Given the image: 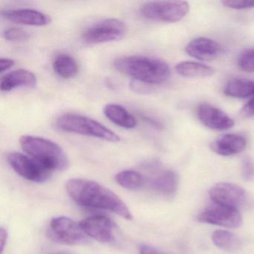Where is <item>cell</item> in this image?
Listing matches in <instances>:
<instances>
[{
    "mask_svg": "<svg viewBox=\"0 0 254 254\" xmlns=\"http://www.w3.org/2000/svg\"><path fill=\"white\" fill-rule=\"evenodd\" d=\"M66 190L77 204L110 211L126 220L133 218L126 203L114 191L96 181L74 178L66 182Z\"/></svg>",
    "mask_w": 254,
    "mask_h": 254,
    "instance_id": "obj_1",
    "label": "cell"
},
{
    "mask_svg": "<svg viewBox=\"0 0 254 254\" xmlns=\"http://www.w3.org/2000/svg\"><path fill=\"white\" fill-rule=\"evenodd\" d=\"M117 71L144 84H163L171 75L169 64L161 59L144 56H124L116 59Z\"/></svg>",
    "mask_w": 254,
    "mask_h": 254,
    "instance_id": "obj_2",
    "label": "cell"
},
{
    "mask_svg": "<svg viewBox=\"0 0 254 254\" xmlns=\"http://www.w3.org/2000/svg\"><path fill=\"white\" fill-rule=\"evenodd\" d=\"M22 149L44 167L51 171H65L69 162L63 148L56 142L40 136L24 135L20 138Z\"/></svg>",
    "mask_w": 254,
    "mask_h": 254,
    "instance_id": "obj_3",
    "label": "cell"
},
{
    "mask_svg": "<svg viewBox=\"0 0 254 254\" xmlns=\"http://www.w3.org/2000/svg\"><path fill=\"white\" fill-rule=\"evenodd\" d=\"M56 126L60 130L67 133L92 136L111 142L121 140L118 134L102 123L80 114H63L58 118Z\"/></svg>",
    "mask_w": 254,
    "mask_h": 254,
    "instance_id": "obj_4",
    "label": "cell"
},
{
    "mask_svg": "<svg viewBox=\"0 0 254 254\" xmlns=\"http://www.w3.org/2000/svg\"><path fill=\"white\" fill-rule=\"evenodd\" d=\"M190 11L184 1H153L141 6L139 13L144 18L159 23H176L182 20Z\"/></svg>",
    "mask_w": 254,
    "mask_h": 254,
    "instance_id": "obj_5",
    "label": "cell"
},
{
    "mask_svg": "<svg viewBox=\"0 0 254 254\" xmlns=\"http://www.w3.org/2000/svg\"><path fill=\"white\" fill-rule=\"evenodd\" d=\"M127 31V26L122 20L116 18L104 19L88 26L81 37L85 44H105L123 39Z\"/></svg>",
    "mask_w": 254,
    "mask_h": 254,
    "instance_id": "obj_6",
    "label": "cell"
},
{
    "mask_svg": "<svg viewBox=\"0 0 254 254\" xmlns=\"http://www.w3.org/2000/svg\"><path fill=\"white\" fill-rule=\"evenodd\" d=\"M47 235L53 242L63 245H80L88 242L87 236L80 224L68 217L53 218L49 225Z\"/></svg>",
    "mask_w": 254,
    "mask_h": 254,
    "instance_id": "obj_7",
    "label": "cell"
},
{
    "mask_svg": "<svg viewBox=\"0 0 254 254\" xmlns=\"http://www.w3.org/2000/svg\"><path fill=\"white\" fill-rule=\"evenodd\" d=\"M7 161L17 175L34 183L48 181L53 172L35 159L21 153H9L7 154Z\"/></svg>",
    "mask_w": 254,
    "mask_h": 254,
    "instance_id": "obj_8",
    "label": "cell"
},
{
    "mask_svg": "<svg viewBox=\"0 0 254 254\" xmlns=\"http://www.w3.org/2000/svg\"><path fill=\"white\" fill-rule=\"evenodd\" d=\"M197 218L200 222L227 228H238L242 224V217L238 209L215 203L206 208Z\"/></svg>",
    "mask_w": 254,
    "mask_h": 254,
    "instance_id": "obj_9",
    "label": "cell"
},
{
    "mask_svg": "<svg viewBox=\"0 0 254 254\" xmlns=\"http://www.w3.org/2000/svg\"><path fill=\"white\" fill-rule=\"evenodd\" d=\"M80 225L87 236L101 243H111L115 239L117 225L108 217L99 215L87 217Z\"/></svg>",
    "mask_w": 254,
    "mask_h": 254,
    "instance_id": "obj_10",
    "label": "cell"
},
{
    "mask_svg": "<svg viewBox=\"0 0 254 254\" xmlns=\"http://www.w3.org/2000/svg\"><path fill=\"white\" fill-rule=\"evenodd\" d=\"M211 200L215 204L238 209L246 199V192L242 187L232 183L221 182L215 184L209 191Z\"/></svg>",
    "mask_w": 254,
    "mask_h": 254,
    "instance_id": "obj_11",
    "label": "cell"
},
{
    "mask_svg": "<svg viewBox=\"0 0 254 254\" xmlns=\"http://www.w3.org/2000/svg\"><path fill=\"white\" fill-rule=\"evenodd\" d=\"M197 115L202 124L212 130H229L235 125L234 120L224 111L209 104L199 105Z\"/></svg>",
    "mask_w": 254,
    "mask_h": 254,
    "instance_id": "obj_12",
    "label": "cell"
},
{
    "mask_svg": "<svg viewBox=\"0 0 254 254\" xmlns=\"http://www.w3.org/2000/svg\"><path fill=\"white\" fill-rule=\"evenodd\" d=\"M1 15L5 20L26 26H44L51 23L50 16L32 8L5 10L2 11Z\"/></svg>",
    "mask_w": 254,
    "mask_h": 254,
    "instance_id": "obj_13",
    "label": "cell"
},
{
    "mask_svg": "<svg viewBox=\"0 0 254 254\" xmlns=\"http://www.w3.org/2000/svg\"><path fill=\"white\" fill-rule=\"evenodd\" d=\"M185 50L189 56L204 62L214 60L222 53V47L218 42L203 37L190 41Z\"/></svg>",
    "mask_w": 254,
    "mask_h": 254,
    "instance_id": "obj_14",
    "label": "cell"
},
{
    "mask_svg": "<svg viewBox=\"0 0 254 254\" xmlns=\"http://www.w3.org/2000/svg\"><path fill=\"white\" fill-rule=\"evenodd\" d=\"M37 83L38 79L33 72L27 69H19L2 76L0 86L2 92H9L20 87L34 88Z\"/></svg>",
    "mask_w": 254,
    "mask_h": 254,
    "instance_id": "obj_15",
    "label": "cell"
},
{
    "mask_svg": "<svg viewBox=\"0 0 254 254\" xmlns=\"http://www.w3.org/2000/svg\"><path fill=\"white\" fill-rule=\"evenodd\" d=\"M247 146L245 137L235 133L223 135L211 144L210 148L218 155L229 157L242 152Z\"/></svg>",
    "mask_w": 254,
    "mask_h": 254,
    "instance_id": "obj_16",
    "label": "cell"
},
{
    "mask_svg": "<svg viewBox=\"0 0 254 254\" xmlns=\"http://www.w3.org/2000/svg\"><path fill=\"white\" fill-rule=\"evenodd\" d=\"M146 183L157 192L165 195L175 194L178 190V177L175 172L163 170L151 177Z\"/></svg>",
    "mask_w": 254,
    "mask_h": 254,
    "instance_id": "obj_17",
    "label": "cell"
},
{
    "mask_svg": "<svg viewBox=\"0 0 254 254\" xmlns=\"http://www.w3.org/2000/svg\"><path fill=\"white\" fill-rule=\"evenodd\" d=\"M103 112L111 123L123 128L133 129L137 124L136 118L122 105L108 104L104 108Z\"/></svg>",
    "mask_w": 254,
    "mask_h": 254,
    "instance_id": "obj_18",
    "label": "cell"
},
{
    "mask_svg": "<svg viewBox=\"0 0 254 254\" xmlns=\"http://www.w3.org/2000/svg\"><path fill=\"white\" fill-rule=\"evenodd\" d=\"M53 70L61 78L64 79L73 78L78 72L76 60L70 55L62 53L53 61Z\"/></svg>",
    "mask_w": 254,
    "mask_h": 254,
    "instance_id": "obj_19",
    "label": "cell"
},
{
    "mask_svg": "<svg viewBox=\"0 0 254 254\" xmlns=\"http://www.w3.org/2000/svg\"><path fill=\"white\" fill-rule=\"evenodd\" d=\"M224 94L230 97L247 99L254 97V81L235 78L226 84Z\"/></svg>",
    "mask_w": 254,
    "mask_h": 254,
    "instance_id": "obj_20",
    "label": "cell"
},
{
    "mask_svg": "<svg viewBox=\"0 0 254 254\" xmlns=\"http://www.w3.org/2000/svg\"><path fill=\"white\" fill-rule=\"evenodd\" d=\"M177 73L186 78H206L213 75L215 69L203 64L183 62L175 66Z\"/></svg>",
    "mask_w": 254,
    "mask_h": 254,
    "instance_id": "obj_21",
    "label": "cell"
},
{
    "mask_svg": "<svg viewBox=\"0 0 254 254\" xmlns=\"http://www.w3.org/2000/svg\"><path fill=\"white\" fill-rule=\"evenodd\" d=\"M212 241L217 248L225 251H237L242 246L240 238L227 230H217L214 231Z\"/></svg>",
    "mask_w": 254,
    "mask_h": 254,
    "instance_id": "obj_22",
    "label": "cell"
},
{
    "mask_svg": "<svg viewBox=\"0 0 254 254\" xmlns=\"http://www.w3.org/2000/svg\"><path fill=\"white\" fill-rule=\"evenodd\" d=\"M115 180L119 185L129 190H139L146 184V178L134 170L122 171L116 175Z\"/></svg>",
    "mask_w": 254,
    "mask_h": 254,
    "instance_id": "obj_23",
    "label": "cell"
},
{
    "mask_svg": "<svg viewBox=\"0 0 254 254\" xmlns=\"http://www.w3.org/2000/svg\"><path fill=\"white\" fill-rule=\"evenodd\" d=\"M238 65L245 72L249 73L254 72V48L245 50L241 53Z\"/></svg>",
    "mask_w": 254,
    "mask_h": 254,
    "instance_id": "obj_24",
    "label": "cell"
},
{
    "mask_svg": "<svg viewBox=\"0 0 254 254\" xmlns=\"http://www.w3.org/2000/svg\"><path fill=\"white\" fill-rule=\"evenodd\" d=\"M3 37L8 41L21 42L28 41L30 38V35L29 32L20 28L11 27L5 30L3 32Z\"/></svg>",
    "mask_w": 254,
    "mask_h": 254,
    "instance_id": "obj_25",
    "label": "cell"
},
{
    "mask_svg": "<svg viewBox=\"0 0 254 254\" xmlns=\"http://www.w3.org/2000/svg\"><path fill=\"white\" fill-rule=\"evenodd\" d=\"M222 4L232 9L242 10L254 8V0H225Z\"/></svg>",
    "mask_w": 254,
    "mask_h": 254,
    "instance_id": "obj_26",
    "label": "cell"
},
{
    "mask_svg": "<svg viewBox=\"0 0 254 254\" xmlns=\"http://www.w3.org/2000/svg\"><path fill=\"white\" fill-rule=\"evenodd\" d=\"M242 176L245 181L254 180V164L249 157H245L242 160Z\"/></svg>",
    "mask_w": 254,
    "mask_h": 254,
    "instance_id": "obj_27",
    "label": "cell"
},
{
    "mask_svg": "<svg viewBox=\"0 0 254 254\" xmlns=\"http://www.w3.org/2000/svg\"><path fill=\"white\" fill-rule=\"evenodd\" d=\"M240 114L243 118L254 119V97L245 104L241 110Z\"/></svg>",
    "mask_w": 254,
    "mask_h": 254,
    "instance_id": "obj_28",
    "label": "cell"
},
{
    "mask_svg": "<svg viewBox=\"0 0 254 254\" xmlns=\"http://www.w3.org/2000/svg\"><path fill=\"white\" fill-rule=\"evenodd\" d=\"M15 62L13 59L2 58L0 59V72H4L14 66Z\"/></svg>",
    "mask_w": 254,
    "mask_h": 254,
    "instance_id": "obj_29",
    "label": "cell"
},
{
    "mask_svg": "<svg viewBox=\"0 0 254 254\" xmlns=\"http://www.w3.org/2000/svg\"><path fill=\"white\" fill-rule=\"evenodd\" d=\"M8 231L3 227L0 228V244H1V254H2L6 246L7 241H8Z\"/></svg>",
    "mask_w": 254,
    "mask_h": 254,
    "instance_id": "obj_30",
    "label": "cell"
},
{
    "mask_svg": "<svg viewBox=\"0 0 254 254\" xmlns=\"http://www.w3.org/2000/svg\"><path fill=\"white\" fill-rule=\"evenodd\" d=\"M139 254H163L161 252L153 248V247L149 246V245H143L140 247L139 249Z\"/></svg>",
    "mask_w": 254,
    "mask_h": 254,
    "instance_id": "obj_31",
    "label": "cell"
},
{
    "mask_svg": "<svg viewBox=\"0 0 254 254\" xmlns=\"http://www.w3.org/2000/svg\"><path fill=\"white\" fill-rule=\"evenodd\" d=\"M66 254V253H58V254Z\"/></svg>",
    "mask_w": 254,
    "mask_h": 254,
    "instance_id": "obj_32",
    "label": "cell"
}]
</instances>
